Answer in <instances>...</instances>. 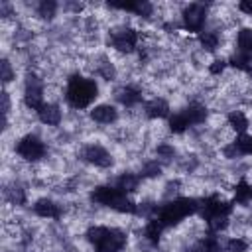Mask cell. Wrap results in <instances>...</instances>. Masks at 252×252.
Returning <instances> with one entry per match:
<instances>
[{
  "label": "cell",
  "instance_id": "obj_33",
  "mask_svg": "<svg viewBox=\"0 0 252 252\" xmlns=\"http://www.w3.org/2000/svg\"><path fill=\"white\" fill-rule=\"evenodd\" d=\"M244 16H250L252 18V0H244V2H238V6H236Z\"/></svg>",
  "mask_w": 252,
  "mask_h": 252
},
{
  "label": "cell",
  "instance_id": "obj_6",
  "mask_svg": "<svg viewBox=\"0 0 252 252\" xmlns=\"http://www.w3.org/2000/svg\"><path fill=\"white\" fill-rule=\"evenodd\" d=\"M209 16V6L203 2H191L181 10V28L189 33H201Z\"/></svg>",
  "mask_w": 252,
  "mask_h": 252
},
{
  "label": "cell",
  "instance_id": "obj_11",
  "mask_svg": "<svg viewBox=\"0 0 252 252\" xmlns=\"http://www.w3.org/2000/svg\"><path fill=\"white\" fill-rule=\"evenodd\" d=\"M224 158L234 159V158H242V156H252V134H242L238 136L234 142L226 144L222 148Z\"/></svg>",
  "mask_w": 252,
  "mask_h": 252
},
{
  "label": "cell",
  "instance_id": "obj_1",
  "mask_svg": "<svg viewBox=\"0 0 252 252\" xmlns=\"http://www.w3.org/2000/svg\"><path fill=\"white\" fill-rule=\"evenodd\" d=\"M199 207H201V199H195V197H175V199H169L167 203L156 207L154 209V217L161 222L163 228H169V226L179 224L183 219L199 213Z\"/></svg>",
  "mask_w": 252,
  "mask_h": 252
},
{
  "label": "cell",
  "instance_id": "obj_25",
  "mask_svg": "<svg viewBox=\"0 0 252 252\" xmlns=\"http://www.w3.org/2000/svg\"><path fill=\"white\" fill-rule=\"evenodd\" d=\"M167 126H169V130H171L173 134H183V132L189 128V122H187V118L183 116V112L177 110V112H173V114L167 118Z\"/></svg>",
  "mask_w": 252,
  "mask_h": 252
},
{
  "label": "cell",
  "instance_id": "obj_7",
  "mask_svg": "<svg viewBox=\"0 0 252 252\" xmlns=\"http://www.w3.org/2000/svg\"><path fill=\"white\" fill-rule=\"evenodd\" d=\"M140 33L132 26H120L108 32V45L120 53H134L138 49Z\"/></svg>",
  "mask_w": 252,
  "mask_h": 252
},
{
  "label": "cell",
  "instance_id": "obj_29",
  "mask_svg": "<svg viewBox=\"0 0 252 252\" xmlns=\"http://www.w3.org/2000/svg\"><path fill=\"white\" fill-rule=\"evenodd\" d=\"M6 199H8L12 205H24V203H26V191H24L22 187H12V189H8Z\"/></svg>",
  "mask_w": 252,
  "mask_h": 252
},
{
  "label": "cell",
  "instance_id": "obj_2",
  "mask_svg": "<svg viewBox=\"0 0 252 252\" xmlns=\"http://www.w3.org/2000/svg\"><path fill=\"white\" fill-rule=\"evenodd\" d=\"M98 96V85L94 83V79L83 77L81 73H73L67 79L65 85V100L71 108L75 110H83L89 108L94 98Z\"/></svg>",
  "mask_w": 252,
  "mask_h": 252
},
{
  "label": "cell",
  "instance_id": "obj_24",
  "mask_svg": "<svg viewBox=\"0 0 252 252\" xmlns=\"http://www.w3.org/2000/svg\"><path fill=\"white\" fill-rule=\"evenodd\" d=\"M226 118H228V126H232V130H234L238 136L246 134L250 122H248V118H246V114H244L242 110H232V112H228Z\"/></svg>",
  "mask_w": 252,
  "mask_h": 252
},
{
  "label": "cell",
  "instance_id": "obj_31",
  "mask_svg": "<svg viewBox=\"0 0 252 252\" xmlns=\"http://www.w3.org/2000/svg\"><path fill=\"white\" fill-rule=\"evenodd\" d=\"M226 61L224 59H217V61H213L211 65H209V71H211V75H220L224 69H226Z\"/></svg>",
  "mask_w": 252,
  "mask_h": 252
},
{
  "label": "cell",
  "instance_id": "obj_17",
  "mask_svg": "<svg viewBox=\"0 0 252 252\" xmlns=\"http://www.w3.org/2000/svg\"><path fill=\"white\" fill-rule=\"evenodd\" d=\"M183 116L187 118L189 126H195V124H203L207 120V106L201 104V102H189L185 108H181Z\"/></svg>",
  "mask_w": 252,
  "mask_h": 252
},
{
  "label": "cell",
  "instance_id": "obj_15",
  "mask_svg": "<svg viewBox=\"0 0 252 252\" xmlns=\"http://www.w3.org/2000/svg\"><path fill=\"white\" fill-rule=\"evenodd\" d=\"M61 118H63V112H61L59 104H55V102H45L37 110V120L45 126H59Z\"/></svg>",
  "mask_w": 252,
  "mask_h": 252
},
{
  "label": "cell",
  "instance_id": "obj_16",
  "mask_svg": "<svg viewBox=\"0 0 252 252\" xmlns=\"http://www.w3.org/2000/svg\"><path fill=\"white\" fill-rule=\"evenodd\" d=\"M116 100L122 106L132 108V106H136V104L142 102V91L136 89V87H132V85H126V87H122V89L116 91Z\"/></svg>",
  "mask_w": 252,
  "mask_h": 252
},
{
  "label": "cell",
  "instance_id": "obj_18",
  "mask_svg": "<svg viewBox=\"0 0 252 252\" xmlns=\"http://www.w3.org/2000/svg\"><path fill=\"white\" fill-rule=\"evenodd\" d=\"M220 250H222V246H220L217 234H213V232H209L207 236L199 238L197 242H193L187 248V252H220Z\"/></svg>",
  "mask_w": 252,
  "mask_h": 252
},
{
  "label": "cell",
  "instance_id": "obj_20",
  "mask_svg": "<svg viewBox=\"0 0 252 252\" xmlns=\"http://www.w3.org/2000/svg\"><path fill=\"white\" fill-rule=\"evenodd\" d=\"M199 43H201V47H203L205 51L215 53V51L220 47V35H219V32L203 30V32L199 33Z\"/></svg>",
  "mask_w": 252,
  "mask_h": 252
},
{
  "label": "cell",
  "instance_id": "obj_26",
  "mask_svg": "<svg viewBox=\"0 0 252 252\" xmlns=\"http://www.w3.org/2000/svg\"><path fill=\"white\" fill-rule=\"evenodd\" d=\"M142 179H152V177H158L161 175V163L158 159H152V161H146L138 173Z\"/></svg>",
  "mask_w": 252,
  "mask_h": 252
},
{
  "label": "cell",
  "instance_id": "obj_27",
  "mask_svg": "<svg viewBox=\"0 0 252 252\" xmlns=\"http://www.w3.org/2000/svg\"><path fill=\"white\" fill-rule=\"evenodd\" d=\"M57 8H59L57 2H53V0H41V2L37 4V16L51 20V18L57 14Z\"/></svg>",
  "mask_w": 252,
  "mask_h": 252
},
{
  "label": "cell",
  "instance_id": "obj_4",
  "mask_svg": "<svg viewBox=\"0 0 252 252\" xmlns=\"http://www.w3.org/2000/svg\"><path fill=\"white\" fill-rule=\"evenodd\" d=\"M85 238L94 252H122L128 242V234L122 228L106 226V224L89 226Z\"/></svg>",
  "mask_w": 252,
  "mask_h": 252
},
{
  "label": "cell",
  "instance_id": "obj_9",
  "mask_svg": "<svg viewBox=\"0 0 252 252\" xmlns=\"http://www.w3.org/2000/svg\"><path fill=\"white\" fill-rule=\"evenodd\" d=\"M43 93H45V85L43 81L35 75V73H28L26 81H24V104L30 110H39L45 100H43Z\"/></svg>",
  "mask_w": 252,
  "mask_h": 252
},
{
  "label": "cell",
  "instance_id": "obj_5",
  "mask_svg": "<svg viewBox=\"0 0 252 252\" xmlns=\"http://www.w3.org/2000/svg\"><path fill=\"white\" fill-rule=\"evenodd\" d=\"M91 201L102 207H108L116 213H124V215H138L140 213V205H136L130 195L122 193L118 187L114 185H98L91 191Z\"/></svg>",
  "mask_w": 252,
  "mask_h": 252
},
{
  "label": "cell",
  "instance_id": "obj_28",
  "mask_svg": "<svg viewBox=\"0 0 252 252\" xmlns=\"http://www.w3.org/2000/svg\"><path fill=\"white\" fill-rule=\"evenodd\" d=\"M224 250L226 252H246L248 250V242L244 238H240V236H232V238L226 240Z\"/></svg>",
  "mask_w": 252,
  "mask_h": 252
},
{
  "label": "cell",
  "instance_id": "obj_23",
  "mask_svg": "<svg viewBox=\"0 0 252 252\" xmlns=\"http://www.w3.org/2000/svg\"><path fill=\"white\" fill-rule=\"evenodd\" d=\"M236 53L252 57V28H242L236 33Z\"/></svg>",
  "mask_w": 252,
  "mask_h": 252
},
{
  "label": "cell",
  "instance_id": "obj_21",
  "mask_svg": "<svg viewBox=\"0 0 252 252\" xmlns=\"http://www.w3.org/2000/svg\"><path fill=\"white\" fill-rule=\"evenodd\" d=\"M163 230H165V228L161 226V222H159L156 217H150L148 222H146V226H144V236H146V240H148L150 244L156 246V244L159 242Z\"/></svg>",
  "mask_w": 252,
  "mask_h": 252
},
{
  "label": "cell",
  "instance_id": "obj_13",
  "mask_svg": "<svg viewBox=\"0 0 252 252\" xmlns=\"http://www.w3.org/2000/svg\"><path fill=\"white\" fill-rule=\"evenodd\" d=\"M32 209H33V213H35L37 217H41V219H53V220H57V219L63 215L61 205H57L55 201H51V199H47V197L37 199V201L32 205Z\"/></svg>",
  "mask_w": 252,
  "mask_h": 252
},
{
  "label": "cell",
  "instance_id": "obj_12",
  "mask_svg": "<svg viewBox=\"0 0 252 252\" xmlns=\"http://www.w3.org/2000/svg\"><path fill=\"white\" fill-rule=\"evenodd\" d=\"M144 114L150 120H158V118H169L171 116V108L169 102L161 96H154L144 104Z\"/></svg>",
  "mask_w": 252,
  "mask_h": 252
},
{
  "label": "cell",
  "instance_id": "obj_22",
  "mask_svg": "<svg viewBox=\"0 0 252 252\" xmlns=\"http://www.w3.org/2000/svg\"><path fill=\"white\" fill-rule=\"evenodd\" d=\"M250 201H252V185H250L246 179H240V181L234 185L232 203H234V205H248Z\"/></svg>",
  "mask_w": 252,
  "mask_h": 252
},
{
  "label": "cell",
  "instance_id": "obj_30",
  "mask_svg": "<svg viewBox=\"0 0 252 252\" xmlns=\"http://www.w3.org/2000/svg\"><path fill=\"white\" fill-rule=\"evenodd\" d=\"M14 77H16V73H14V69H12V63H10L8 59H2V83L8 85Z\"/></svg>",
  "mask_w": 252,
  "mask_h": 252
},
{
  "label": "cell",
  "instance_id": "obj_32",
  "mask_svg": "<svg viewBox=\"0 0 252 252\" xmlns=\"http://www.w3.org/2000/svg\"><path fill=\"white\" fill-rule=\"evenodd\" d=\"M156 154H158L159 158H165V159H169V158H173L175 150H173L171 146H167V144H159V146H158V150H156Z\"/></svg>",
  "mask_w": 252,
  "mask_h": 252
},
{
  "label": "cell",
  "instance_id": "obj_19",
  "mask_svg": "<svg viewBox=\"0 0 252 252\" xmlns=\"http://www.w3.org/2000/svg\"><path fill=\"white\" fill-rule=\"evenodd\" d=\"M140 175L138 173H132V171H126V173H120L118 175V179H116V183H114V187H118L122 193H126V195H130V193H134L136 189H138V185H140Z\"/></svg>",
  "mask_w": 252,
  "mask_h": 252
},
{
  "label": "cell",
  "instance_id": "obj_10",
  "mask_svg": "<svg viewBox=\"0 0 252 252\" xmlns=\"http://www.w3.org/2000/svg\"><path fill=\"white\" fill-rule=\"evenodd\" d=\"M81 159L91 163V165H94V167H100V169L112 167V163H114L112 154L104 146H100V144H87V146H83Z\"/></svg>",
  "mask_w": 252,
  "mask_h": 252
},
{
  "label": "cell",
  "instance_id": "obj_14",
  "mask_svg": "<svg viewBox=\"0 0 252 252\" xmlns=\"http://www.w3.org/2000/svg\"><path fill=\"white\" fill-rule=\"evenodd\" d=\"M89 116H91L93 122L106 126V124H114L118 120V110L112 104H96V106L91 108Z\"/></svg>",
  "mask_w": 252,
  "mask_h": 252
},
{
  "label": "cell",
  "instance_id": "obj_3",
  "mask_svg": "<svg viewBox=\"0 0 252 252\" xmlns=\"http://www.w3.org/2000/svg\"><path fill=\"white\" fill-rule=\"evenodd\" d=\"M232 209H234V203H232V201H224V199H220V197L215 193V195H209V197L201 199L199 215H201V219L205 220L209 232L219 234L220 230L226 228L228 217H230Z\"/></svg>",
  "mask_w": 252,
  "mask_h": 252
},
{
  "label": "cell",
  "instance_id": "obj_8",
  "mask_svg": "<svg viewBox=\"0 0 252 252\" xmlns=\"http://www.w3.org/2000/svg\"><path fill=\"white\" fill-rule=\"evenodd\" d=\"M16 154L24 159V161H39V159H43L45 156H47V146H45V142L39 138V136H35V134H26V136H22L20 140H18V144H16Z\"/></svg>",
  "mask_w": 252,
  "mask_h": 252
}]
</instances>
